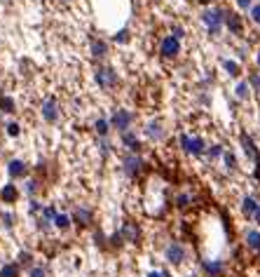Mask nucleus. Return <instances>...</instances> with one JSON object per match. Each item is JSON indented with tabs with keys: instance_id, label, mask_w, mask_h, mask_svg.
<instances>
[{
	"instance_id": "obj_1",
	"label": "nucleus",
	"mask_w": 260,
	"mask_h": 277,
	"mask_svg": "<svg viewBox=\"0 0 260 277\" xmlns=\"http://www.w3.org/2000/svg\"><path fill=\"white\" fill-rule=\"evenodd\" d=\"M199 21H202V26L207 28L208 38H221L223 28H225V10L223 7H207V10H202L199 14Z\"/></svg>"
},
{
	"instance_id": "obj_2",
	"label": "nucleus",
	"mask_w": 260,
	"mask_h": 277,
	"mask_svg": "<svg viewBox=\"0 0 260 277\" xmlns=\"http://www.w3.org/2000/svg\"><path fill=\"white\" fill-rule=\"evenodd\" d=\"M148 162L143 160V155H139V153H124V158H122V174L131 179V181H139V179H143L145 174H148Z\"/></svg>"
},
{
	"instance_id": "obj_3",
	"label": "nucleus",
	"mask_w": 260,
	"mask_h": 277,
	"mask_svg": "<svg viewBox=\"0 0 260 277\" xmlns=\"http://www.w3.org/2000/svg\"><path fill=\"white\" fill-rule=\"evenodd\" d=\"M178 146H181L183 153L190 155V158H202L208 148V144L199 134H188V132H183L181 136H178Z\"/></svg>"
},
{
	"instance_id": "obj_4",
	"label": "nucleus",
	"mask_w": 260,
	"mask_h": 277,
	"mask_svg": "<svg viewBox=\"0 0 260 277\" xmlns=\"http://www.w3.org/2000/svg\"><path fill=\"white\" fill-rule=\"evenodd\" d=\"M110 127H113V132L117 134H124L134 129V122H136V113L129 111V108H113V113H110Z\"/></svg>"
},
{
	"instance_id": "obj_5",
	"label": "nucleus",
	"mask_w": 260,
	"mask_h": 277,
	"mask_svg": "<svg viewBox=\"0 0 260 277\" xmlns=\"http://www.w3.org/2000/svg\"><path fill=\"white\" fill-rule=\"evenodd\" d=\"M94 80L99 85V90L104 92H115L120 85V73L113 66H96L94 68Z\"/></svg>"
},
{
	"instance_id": "obj_6",
	"label": "nucleus",
	"mask_w": 260,
	"mask_h": 277,
	"mask_svg": "<svg viewBox=\"0 0 260 277\" xmlns=\"http://www.w3.org/2000/svg\"><path fill=\"white\" fill-rule=\"evenodd\" d=\"M183 52V40L173 38V36H164V38L159 40V56L162 59H167V61H173V59H178Z\"/></svg>"
},
{
	"instance_id": "obj_7",
	"label": "nucleus",
	"mask_w": 260,
	"mask_h": 277,
	"mask_svg": "<svg viewBox=\"0 0 260 277\" xmlns=\"http://www.w3.org/2000/svg\"><path fill=\"white\" fill-rule=\"evenodd\" d=\"M40 115L45 122H50V125H56L59 120H61V104L54 99V96H47L42 104H40Z\"/></svg>"
},
{
	"instance_id": "obj_8",
	"label": "nucleus",
	"mask_w": 260,
	"mask_h": 277,
	"mask_svg": "<svg viewBox=\"0 0 260 277\" xmlns=\"http://www.w3.org/2000/svg\"><path fill=\"white\" fill-rule=\"evenodd\" d=\"M143 136L148 141H153V144H159V141H164L167 139V127H164V122L162 120H148L143 127Z\"/></svg>"
},
{
	"instance_id": "obj_9",
	"label": "nucleus",
	"mask_w": 260,
	"mask_h": 277,
	"mask_svg": "<svg viewBox=\"0 0 260 277\" xmlns=\"http://www.w3.org/2000/svg\"><path fill=\"white\" fill-rule=\"evenodd\" d=\"M225 31L234 38H242L244 36V17L234 10H225Z\"/></svg>"
},
{
	"instance_id": "obj_10",
	"label": "nucleus",
	"mask_w": 260,
	"mask_h": 277,
	"mask_svg": "<svg viewBox=\"0 0 260 277\" xmlns=\"http://www.w3.org/2000/svg\"><path fill=\"white\" fill-rule=\"evenodd\" d=\"M164 259H167L173 268H176V265H183L185 259H188V249L183 247L181 242H169L167 249H164Z\"/></svg>"
},
{
	"instance_id": "obj_11",
	"label": "nucleus",
	"mask_w": 260,
	"mask_h": 277,
	"mask_svg": "<svg viewBox=\"0 0 260 277\" xmlns=\"http://www.w3.org/2000/svg\"><path fill=\"white\" fill-rule=\"evenodd\" d=\"M141 225L136 223V221H131V219H127L124 223H122V228H120V238L124 240V242H129V244H139L141 242Z\"/></svg>"
},
{
	"instance_id": "obj_12",
	"label": "nucleus",
	"mask_w": 260,
	"mask_h": 277,
	"mask_svg": "<svg viewBox=\"0 0 260 277\" xmlns=\"http://www.w3.org/2000/svg\"><path fill=\"white\" fill-rule=\"evenodd\" d=\"M239 144H242V150H244L246 160H251V162L256 165L260 158V150H258V146H256V141H253V136L246 132H242L239 134Z\"/></svg>"
},
{
	"instance_id": "obj_13",
	"label": "nucleus",
	"mask_w": 260,
	"mask_h": 277,
	"mask_svg": "<svg viewBox=\"0 0 260 277\" xmlns=\"http://www.w3.org/2000/svg\"><path fill=\"white\" fill-rule=\"evenodd\" d=\"M7 174H10V179H14V181H19V179H28L31 167H28L26 160L14 158V160H10V162H7Z\"/></svg>"
},
{
	"instance_id": "obj_14",
	"label": "nucleus",
	"mask_w": 260,
	"mask_h": 277,
	"mask_svg": "<svg viewBox=\"0 0 260 277\" xmlns=\"http://www.w3.org/2000/svg\"><path fill=\"white\" fill-rule=\"evenodd\" d=\"M120 141H122V146L127 148V153H143V141L136 136V132L134 129H129V132H124V134H120Z\"/></svg>"
},
{
	"instance_id": "obj_15",
	"label": "nucleus",
	"mask_w": 260,
	"mask_h": 277,
	"mask_svg": "<svg viewBox=\"0 0 260 277\" xmlns=\"http://www.w3.org/2000/svg\"><path fill=\"white\" fill-rule=\"evenodd\" d=\"M89 54H91V59H96V61H104L105 56L110 54V50H108V42H105L104 38H96V36H91V38H89Z\"/></svg>"
},
{
	"instance_id": "obj_16",
	"label": "nucleus",
	"mask_w": 260,
	"mask_h": 277,
	"mask_svg": "<svg viewBox=\"0 0 260 277\" xmlns=\"http://www.w3.org/2000/svg\"><path fill=\"white\" fill-rule=\"evenodd\" d=\"M202 270H204V275L207 277H225L227 275V265L218 261V259H211V261H204L202 263Z\"/></svg>"
},
{
	"instance_id": "obj_17",
	"label": "nucleus",
	"mask_w": 260,
	"mask_h": 277,
	"mask_svg": "<svg viewBox=\"0 0 260 277\" xmlns=\"http://www.w3.org/2000/svg\"><path fill=\"white\" fill-rule=\"evenodd\" d=\"M70 219H73V225H78V228H87V225H91L94 214H91L89 207H75V211L70 214Z\"/></svg>"
},
{
	"instance_id": "obj_18",
	"label": "nucleus",
	"mask_w": 260,
	"mask_h": 277,
	"mask_svg": "<svg viewBox=\"0 0 260 277\" xmlns=\"http://www.w3.org/2000/svg\"><path fill=\"white\" fill-rule=\"evenodd\" d=\"M173 204H176V209H181V211L192 209V204H195V193H192V190H183V193L176 195Z\"/></svg>"
},
{
	"instance_id": "obj_19",
	"label": "nucleus",
	"mask_w": 260,
	"mask_h": 277,
	"mask_svg": "<svg viewBox=\"0 0 260 277\" xmlns=\"http://www.w3.org/2000/svg\"><path fill=\"white\" fill-rule=\"evenodd\" d=\"M0 200H2L5 204H14V202L19 200V188L14 184H5L0 188Z\"/></svg>"
},
{
	"instance_id": "obj_20",
	"label": "nucleus",
	"mask_w": 260,
	"mask_h": 277,
	"mask_svg": "<svg viewBox=\"0 0 260 277\" xmlns=\"http://www.w3.org/2000/svg\"><path fill=\"white\" fill-rule=\"evenodd\" d=\"M223 71H225V75H230V78H242V64L237 61V59H223L221 61Z\"/></svg>"
},
{
	"instance_id": "obj_21",
	"label": "nucleus",
	"mask_w": 260,
	"mask_h": 277,
	"mask_svg": "<svg viewBox=\"0 0 260 277\" xmlns=\"http://www.w3.org/2000/svg\"><path fill=\"white\" fill-rule=\"evenodd\" d=\"M258 204L260 202L253 198V195H244V198H242V214L253 221V214H256V209H258Z\"/></svg>"
},
{
	"instance_id": "obj_22",
	"label": "nucleus",
	"mask_w": 260,
	"mask_h": 277,
	"mask_svg": "<svg viewBox=\"0 0 260 277\" xmlns=\"http://www.w3.org/2000/svg\"><path fill=\"white\" fill-rule=\"evenodd\" d=\"M251 94H253V90H251L248 80H239V82H237V87H234V96H237L239 101H248V99H251Z\"/></svg>"
},
{
	"instance_id": "obj_23",
	"label": "nucleus",
	"mask_w": 260,
	"mask_h": 277,
	"mask_svg": "<svg viewBox=\"0 0 260 277\" xmlns=\"http://www.w3.org/2000/svg\"><path fill=\"white\" fill-rule=\"evenodd\" d=\"M94 132H96V136H99V139H108V136H110V132H113V127H110V120L99 118L96 122H94Z\"/></svg>"
},
{
	"instance_id": "obj_24",
	"label": "nucleus",
	"mask_w": 260,
	"mask_h": 277,
	"mask_svg": "<svg viewBox=\"0 0 260 277\" xmlns=\"http://www.w3.org/2000/svg\"><path fill=\"white\" fill-rule=\"evenodd\" d=\"M244 244L251 251H260V230H248L244 235Z\"/></svg>"
},
{
	"instance_id": "obj_25",
	"label": "nucleus",
	"mask_w": 260,
	"mask_h": 277,
	"mask_svg": "<svg viewBox=\"0 0 260 277\" xmlns=\"http://www.w3.org/2000/svg\"><path fill=\"white\" fill-rule=\"evenodd\" d=\"M54 228H56V230H61V233H66V230H68V228H70V225H73V219H70V216H68V214H61V211H59V214H56V216H54Z\"/></svg>"
},
{
	"instance_id": "obj_26",
	"label": "nucleus",
	"mask_w": 260,
	"mask_h": 277,
	"mask_svg": "<svg viewBox=\"0 0 260 277\" xmlns=\"http://www.w3.org/2000/svg\"><path fill=\"white\" fill-rule=\"evenodd\" d=\"M223 153H225V148H223L221 144H211L207 148V153H204V158H207L208 162H216V160H223Z\"/></svg>"
},
{
	"instance_id": "obj_27",
	"label": "nucleus",
	"mask_w": 260,
	"mask_h": 277,
	"mask_svg": "<svg viewBox=\"0 0 260 277\" xmlns=\"http://www.w3.org/2000/svg\"><path fill=\"white\" fill-rule=\"evenodd\" d=\"M0 277H21V265L19 263H5L0 268Z\"/></svg>"
},
{
	"instance_id": "obj_28",
	"label": "nucleus",
	"mask_w": 260,
	"mask_h": 277,
	"mask_svg": "<svg viewBox=\"0 0 260 277\" xmlns=\"http://www.w3.org/2000/svg\"><path fill=\"white\" fill-rule=\"evenodd\" d=\"M223 165H225L227 172H237V169H239V165H237V155H234L232 150H225V153H223Z\"/></svg>"
},
{
	"instance_id": "obj_29",
	"label": "nucleus",
	"mask_w": 260,
	"mask_h": 277,
	"mask_svg": "<svg viewBox=\"0 0 260 277\" xmlns=\"http://www.w3.org/2000/svg\"><path fill=\"white\" fill-rule=\"evenodd\" d=\"M113 42H115V45H127V42H131L129 28H120L117 33H113Z\"/></svg>"
},
{
	"instance_id": "obj_30",
	"label": "nucleus",
	"mask_w": 260,
	"mask_h": 277,
	"mask_svg": "<svg viewBox=\"0 0 260 277\" xmlns=\"http://www.w3.org/2000/svg\"><path fill=\"white\" fill-rule=\"evenodd\" d=\"M0 111H2V113H14V111H17V104H14L12 96H7V94L0 96Z\"/></svg>"
},
{
	"instance_id": "obj_31",
	"label": "nucleus",
	"mask_w": 260,
	"mask_h": 277,
	"mask_svg": "<svg viewBox=\"0 0 260 277\" xmlns=\"http://www.w3.org/2000/svg\"><path fill=\"white\" fill-rule=\"evenodd\" d=\"M40 190H42V181L40 179H28L26 181V193L31 195V198H35Z\"/></svg>"
},
{
	"instance_id": "obj_32",
	"label": "nucleus",
	"mask_w": 260,
	"mask_h": 277,
	"mask_svg": "<svg viewBox=\"0 0 260 277\" xmlns=\"http://www.w3.org/2000/svg\"><path fill=\"white\" fill-rule=\"evenodd\" d=\"M246 80H248V85H251V90H253L256 94H260V73L253 71V73H248Z\"/></svg>"
},
{
	"instance_id": "obj_33",
	"label": "nucleus",
	"mask_w": 260,
	"mask_h": 277,
	"mask_svg": "<svg viewBox=\"0 0 260 277\" xmlns=\"http://www.w3.org/2000/svg\"><path fill=\"white\" fill-rule=\"evenodd\" d=\"M5 132H7V136L17 139V136L21 134V125H19V122H7V125H5Z\"/></svg>"
},
{
	"instance_id": "obj_34",
	"label": "nucleus",
	"mask_w": 260,
	"mask_h": 277,
	"mask_svg": "<svg viewBox=\"0 0 260 277\" xmlns=\"http://www.w3.org/2000/svg\"><path fill=\"white\" fill-rule=\"evenodd\" d=\"M248 17H251V21L260 26V2H253V7L248 10Z\"/></svg>"
},
{
	"instance_id": "obj_35",
	"label": "nucleus",
	"mask_w": 260,
	"mask_h": 277,
	"mask_svg": "<svg viewBox=\"0 0 260 277\" xmlns=\"http://www.w3.org/2000/svg\"><path fill=\"white\" fill-rule=\"evenodd\" d=\"M19 265L33 268V256H31V251H21V254H19Z\"/></svg>"
},
{
	"instance_id": "obj_36",
	"label": "nucleus",
	"mask_w": 260,
	"mask_h": 277,
	"mask_svg": "<svg viewBox=\"0 0 260 277\" xmlns=\"http://www.w3.org/2000/svg\"><path fill=\"white\" fill-rule=\"evenodd\" d=\"M99 150H101L104 158H108L110 155V141L108 139H99Z\"/></svg>"
},
{
	"instance_id": "obj_37",
	"label": "nucleus",
	"mask_w": 260,
	"mask_h": 277,
	"mask_svg": "<svg viewBox=\"0 0 260 277\" xmlns=\"http://www.w3.org/2000/svg\"><path fill=\"white\" fill-rule=\"evenodd\" d=\"M171 36H173V38H178V40H183V38H185V28L178 26V24H173V26H171Z\"/></svg>"
},
{
	"instance_id": "obj_38",
	"label": "nucleus",
	"mask_w": 260,
	"mask_h": 277,
	"mask_svg": "<svg viewBox=\"0 0 260 277\" xmlns=\"http://www.w3.org/2000/svg\"><path fill=\"white\" fill-rule=\"evenodd\" d=\"M234 2H237V7L244 10V12H248V10L253 7V0H234Z\"/></svg>"
},
{
	"instance_id": "obj_39",
	"label": "nucleus",
	"mask_w": 260,
	"mask_h": 277,
	"mask_svg": "<svg viewBox=\"0 0 260 277\" xmlns=\"http://www.w3.org/2000/svg\"><path fill=\"white\" fill-rule=\"evenodd\" d=\"M31 277H47V273H45L42 265H33V268H31Z\"/></svg>"
},
{
	"instance_id": "obj_40",
	"label": "nucleus",
	"mask_w": 260,
	"mask_h": 277,
	"mask_svg": "<svg viewBox=\"0 0 260 277\" xmlns=\"http://www.w3.org/2000/svg\"><path fill=\"white\" fill-rule=\"evenodd\" d=\"M253 179H256V181L260 184V158H258V162L253 165Z\"/></svg>"
},
{
	"instance_id": "obj_41",
	"label": "nucleus",
	"mask_w": 260,
	"mask_h": 277,
	"mask_svg": "<svg viewBox=\"0 0 260 277\" xmlns=\"http://www.w3.org/2000/svg\"><path fill=\"white\" fill-rule=\"evenodd\" d=\"M2 223L7 225V228H12V223H14V216H12V214H5V216H2Z\"/></svg>"
},
{
	"instance_id": "obj_42",
	"label": "nucleus",
	"mask_w": 260,
	"mask_h": 277,
	"mask_svg": "<svg viewBox=\"0 0 260 277\" xmlns=\"http://www.w3.org/2000/svg\"><path fill=\"white\" fill-rule=\"evenodd\" d=\"M253 221L260 225V204H258V209H256V214H253Z\"/></svg>"
},
{
	"instance_id": "obj_43",
	"label": "nucleus",
	"mask_w": 260,
	"mask_h": 277,
	"mask_svg": "<svg viewBox=\"0 0 260 277\" xmlns=\"http://www.w3.org/2000/svg\"><path fill=\"white\" fill-rule=\"evenodd\" d=\"M148 277H169V273H150Z\"/></svg>"
},
{
	"instance_id": "obj_44",
	"label": "nucleus",
	"mask_w": 260,
	"mask_h": 277,
	"mask_svg": "<svg viewBox=\"0 0 260 277\" xmlns=\"http://www.w3.org/2000/svg\"><path fill=\"white\" fill-rule=\"evenodd\" d=\"M256 64L260 66V47H258V52H256Z\"/></svg>"
},
{
	"instance_id": "obj_45",
	"label": "nucleus",
	"mask_w": 260,
	"mask_h": 277,
	"mask_svg": "<svg viewBox=\"0 0 260 277\" xmlns=\"http://www.w3.org/2000/svg\"><path fill=\"white\" fill-rule=\"evenodd\" d=\"M195 2H211V0H195Z\"/></svg>"
},
{
	"instance_id": "obj_46",
	"label": "nucleus",
	"mask_w": 260,
	"mask_h": 277,
	"mask_svg": "<svg viewBox=\"0 0 260 277\" xmlns=\"http://www.w3.org/2000/svg\"><path fill=\"white\" fill-rule=\"evenodd\" d=\"M188 277H197V275H188Z\"/></svg>"
},
{
	"instance_id": "obj_47",
	"label": "nucleus",
	"mask_w": 260,
	"mask_h": 277,
	"mask_svg": "<svg viewBox=\"0 0 260 277\" xmlns=\"http://www.w3.org/2000/svg\"><path fill=\"white\" fill-rule=\"evenodd\" d=\"M66 2H73V0H66Z\"/></svg>"
},
{
	"instance_id": "obj_48",
	"label": "nucleus",
	"mask_w": 260,
	"mask_h": 277,
	"mask_svg": "<svg viewBox=\"0 0 260 277\" xmlns=\"http://www.w3.org/2000/svg\"><path fill=\"white\" fill-rule=\"evenodd\" d=\"M0 96H2V92H0Z\"/></svg>"
}]
</instances>
